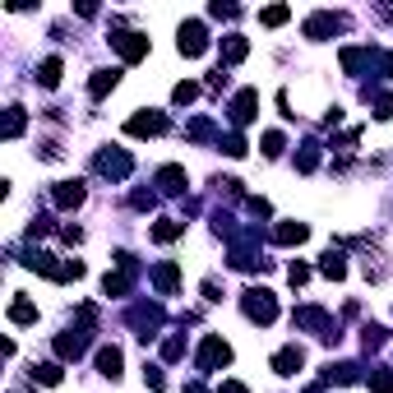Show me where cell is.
<instances>
[{
  "label": "cell",
  "mask_w": 393,
  "mask_h": 393,
  "mask_svg": "<svg viewBox=\"0 0 393 393\" xmlns=\"http://www.w3.org/2000/svg\"><path fill=\"white\" fill-rule=\"evenodd\" d=\"M287 282H292V287H301V282H310V269H305V264H292V269H287Z\"/></svg>",
  "instance_id": "cell-31"
},
{
  "label": "cell",
  "mask_w": 393,
  "mask_h": 393,
  "mask_svg": "<svg viewBox=\"0 0 393 393\" xmlns=\"http://www.w3.org/2000/svg\"><path fill=\"white\" fill-rule=\"evenodd\" d=\"M98 167L107 171V176H125V171H130V157H125V153H102Z\"/></svg>",
  "instance_id": "cell-16"
},
{
  "label": "cell",
  "mask_w": 393,
  "mask_h": 393,
  "mask_svg": "<svg viewBox=\"0 0 393 393\" xmlns=\"http://www.w3.org/2000/svg\"><path fill=\"white\" fill-rule=\"evenodd\" d=\"M255 102H259L255 88H241V93H236V102H232V121L236 125H250V121H255Z\"/></svg>",
  "instance_id": "cell-5"
},
{
  "label": "cell",
  "mask_w": 393,
  "mask_h": 393,
  "mask_svg": "<svg viewBox=\"0 0 393 393\" xmlns=\"http://www.w3.org/2000/svg\"><path fill=\"white\" fill-rule=\"evenodd\" d=\"M144 380H148V389H153V393H162V389H167V380H162V371H157V366H148V371H144Z\"/></svg>",
  "instance_id": "cell-30"
},
{
  "label": "cell",
  "mask_w": 393,
  "mask_h": 393,
  "mask_svg": "<svg viewBox=\"0 0 393 393\" xmlns=\"http://www.w3.org/2000/svg\"><path fill=\"white\" fill-rule=\"evenodd\" d=\"M319 273H324V278H347V264H342V255H333V250H328L324 259H319Z\"/></svg>",
  "instance_id": "cell-19"
},
{
  "label": "cell",
  "mask_w": 393,
  "mask_h": 393,
  "mask_svg": "<svg viewBox=\"0 0 393 393\" xmlns=\"http://www.w3.org/2000/svg\"><path fill=\"white\" fill-rule=\"evenodd\" d=\"M227 361H232V347H227L218 333H208V338H204V347H199V371L213 375L218 366H227Z\"/></svg>",
  "instance_id": "cell-2"
},
{
  "label": "cell",
  "mask_w": 393,
  "mask_h": 393,
  "mask_svg": "<svg viewBox=\"0 0 393 393\" xmlns=\"http://www.w3.org/2000/svg\"><path fill=\"white\" fill-rule=\"evenodd\" d=\"M37 380H42V384H60V366H56V361H46V366H37Z\"/></svg>",
  "instance_id": "cell-26"
},
{
  "label": "cell",
  "mask_w": 393,
  "mask_h": 393,
  "mask_svg": "<svg viewBox=\"0 0 393 393\" xmlns=\"http://www.w3.org/2000/svg\"><path fill=\"white\" fill-rule=\"evenodd\" d=\"M56 204L60 208H79V204H84V185H79V180H60L56 185Z\"/></svg>",
  "instance_id": "cell-11"
},
{
  "label": "cell",
  "mask_w": 393,
  "mask_h": 393,
  "mask_svg": "<svg viewBox=\"0 0 393 393\" xmlns=\"http://www.w3.org/2000/svg\"><path fill=\"white\" fill-rule=\"evenodd\" d=\"M180 56H204L208 51V33H204V23L190 19V23H180Z\"/></svg>",
  "instance_id": "cell-3"
},
{
  "label": "cell",
  "mask_w": 393,
  "mask_h": 393,
  "mask_svg": "<svg viewBox=\"0 0 393 393\" xmlns=\"http://www.w3.org/2000/svg\"><path fill=\"white\" fill-rule=\"evenodd\" d=\"M37 84H42V88H56L60 84V56H46L42 65H37Z\"/></svg>",
  "instance_id": "cell-14"
},
{
  "label": "cell",
  "mask_w": 393,
  "mask_h": 393,
  "mask_svg": "<svg viewBox=\"0 0 393 393\" xmlns=\"http://www.w3.org/2000/svg\"><path fill=\"white\" fill-rule=\"evenodd\" d=\"M112 42H116V51H121V60H144L148 56V37L144 33H116Z\"/></svg>",
  "instance_id": "cell-4"
},
{
  "label": "cell",
  "mask_w": 393,
  "mask_h": 393,
  "mask_svg": "<svg viewBox=\"0 0 393 393\" xmlns=\"http://www.w3.org/2000/svg\"><path fill=\"white\" fill-rule=\"evenodd\" d=\"M130 135H162L167 130V116L162 112H148V116H130V125H125Z\"/></svg>",
  "instance_id": "cell-6"
},
{
  "label": "cell",
  "mask_w": 393,
  "mask_h": 393,
  "mask_svg": "<svg viewBox=\"0 0 393 393\" xmlns=\"http://www.w3.org/2000/svg\"><path fill=\"white\" fill-rule=\"evenodd\" d=\"M241 310H246L255 324H273V319H278V301H273V292H264V287H250Z\"/></svg>",
  "instance_id": "cell-1"
},
{
  "label": "cell",
  "mask_w": 393,
  "mask_h": 393,
  "mask_svg": "<svg viewBox=\"0 0 393 393\" xmlns=\"http://www.w3.org/2000/svg\"><path fill=\"white\" fill-rule=\"evenodd\" d=\"M305 236H310V227H305V222H282L278 232H273V241H278V246H301Z\"/></svg>",
  "instance_id": "cell-10"
},
{
  "label": "cell",
  "mask_w": 393,
  "mask_h": 393,
  "mask_svg": "<svg viewBox=\"0 0 393 393\" xmlns=\"http://www.w3.org/2000/svg\"><path fill=\"white\" fill-rule=\"evenodd\" d=\"M282 148H287V139H282L278 130H269V135H264V153H269V157H278Z\"/></svg>",
  "instance_id": "cell-28"
},
{
  "label": "cell",
  "mask_w": 393,
  "mask_h": 393,
  "mask_svg": "<svg viewBox=\"0 0 393 393\" xmlns=\"http://www.w3.org/2000/svg\"><path fill=\"white\" fill-rule=\"evenodd\" d=\"M116 84H121V69H98V74L88 79V93H93V98H107Z\"/></svg>",
  "instance_id": "cell-9"
},
{
  "label": "cell",
  "mask_w": 393,
  "mask_h": 393,
  "mask_svg": "<svg viewBox=\"0 0 393 393\" xmlns=\"http://www.w3.org/2000/svg\"><path fill=\"white\" fill-rule=\"evenodd\" d=\"M194 98H199V84H176V93H171L176 107H185V102H194Z\"/></svg>",
  "instance_id": "cell-25"
},
{
  "label": "cell",
  "mask_w": 393,
  "mask_h": 393,
  "mask_svg": "<svg viewBox=\"0 0 393 393\" xmlns=\"http://www.w3.org/2000/svg\"><path fill=\"white\" fill-rule=\"evenodd\" d=\"M79 352H84V333H79V328L56 338V357H79Z\"/></svg>",
  "instance_id": "cell-15"
},
{
  "label": "cell",
  "mask_w": 393,
  "mask_h": 393,
  "mask_svg": "<svg viewBox=\"0 0 393 393\" xmlns=\"http://www.w3.org/2000/svg\"><path fill=\"white\" fill-rule=\"evenodd\" d=\"M162 357H167V361L185 357V342H180V338H167V342H162Z\"/></svg>",
  "instance_id": "cell-29"
},
{
  "label": "cell",
  "mask_w": 393,
  "mask_h": 393,
  "mask_svg": "<svg viewBox=\"0 0 393 393\" xmlns=\"http://www.w3.org/2000/svg\"><path fill=\"white\" fill-rule=\"evenodd\" d=\"M246 51H250V42H246V37H227V42H222V60H227V65H236V60H246Z\"/></svg>",
  "instance_id": "cell-17"
},
{
  "label": "cell",
  "mask_w": 393,
  "mask_h": 393,
  "mask_svg": "<svg viewBox=\"0 0 393 393\" xmlns=\"http://www.w3.org/2000/svg\"><path fill=\"white\" fill-rule=\"evenodd\" d=\"M107 296H121V292H130V273H107Z\"/></svg>",
  "instance_id": "cell-23"
},
{
  "label": "cell",
  "mask_w": 393,
  "mask_h": 393,
  "mask_svg": "<svg viewBox=\"0 0 393 393\" xmlns=\"http://www.w3.org/2000/svg\"><path fill=\"white\" fill-rule=\"evenodd\" d=\"M180 232H185V222H176V218H162V222L153 227V241H176Z\"/></svg>",
  "instance_id": "cell-21"
},
{
  "label": "cell",
  "mask_w": 393,
  "mask_h": 393,
  "mask_svg": "<svg viewBox=\"0 0 393 393\" xmlns=\"http://www.w3.org/2000/svg\"><path fill=\"white\" fill-rule=\"evenodd\" d=\"M98 371L107 375V380H121V352H116V347H102V352H98Z\"/></svg>",
  "instance_id": "cell-13"
},
{
  "label": "cell",
  "mask_w": 393,
  "mask_h": 393,
  "mask_svg": "<svg viewBox=\"0 0 393 393\" xmlns=\"http://www.w3.org/2000/svg\"><path fill=\"white\" fill-rule=\"evenodd\" d=\"M292 19V10H287V5H269V10L259 14V23H264V28H278V23H287Z\"/></svg>",
  "instance_id": "cell-22"
},
{
  "label": "cell",
  "mask_w": 393,
  "mask_h": 393,
  "mask_svg": "<svg viewBox=\"0 0 393 393\" xmlns=\"http://www.w3.org/2000/svg\"><path fill=\"white\" fill-rule=\"evenodd\" d=\"M301 366H305V352L301 347H282L278 357H273V371H278V375H296Z\"/></svg>",
  "instance_id": "cell-8"
},
{
  "label": "cell",
  "mask_w": 393,
  "mask_h": 393,
  "mask_svg": "<svg viewBox=\"0 0 393 393\" xmlns=\"http://www.w3.org/2000/svg\"><path fill=\"white\" fill-rule=\"evenodd\" d=\"M19 135H23V112L10 107V116H5V139H19Z\"/></svg>",
  "instance_id": "cell-24"
},
{
  "label": "cell",
  "mask_w": 393,
  "mask_h": 393,
  "mask_svg": "<svg viewBox=\"0 0 393 393\" xmlns=\"http://www.w3.org/2000/svg\"><path fill=\"white\" fill-rule=\"evenodd\" d=\"M222 153H227V157H246V139H241V135H227V139H222Z\"/></svg>",
  "instance_id": "cell-27"
},
{
  "label": "cell",
  "mask_w": 393,
  "mask_h": 393,
  "mask_svg": "<svg viewBox=\"0 0 393 393\" xmlns=\"http://www.w3.org/2000/svg\"><path fill=\"white\" fill-rule=\"evenodd\" d=\"M371 389H375V393H393V375H375Z\"/></svg>",
  "instance_id": "cell-32"
},
{
  "label": "cell",
  "mask_w": 393,
  "mask_h": 393,
  "mask_svg": "<svg viewBox=\"0 0 393 393\" xmlns=\"http://www.w3.org/2000/svg\"><path fill=\"white\" fill-rule=\"evenodd\" d=\"M10 319H14V324H33V319H37V305H33V301H23V296H19V301L10 305Z\"/></svg>",
  "instance_id": "cell-20"
},
{
  "label": "cell",
  "mask_w": 393,
  "mask_h": 393,
  "mask_svg": "<svg viewBox=\"0 0 393 393\" xmlns=\"http://www.w3.org/2000/svg\"><path fill=\"white\" fill-rule=\"evenodd\" d=\"M338 28H342V19H338V14H314L310 23H305V37H314V42H319V37H328V33H338Z\"/></svg>",
  "instance_id": "cell-7"
},
{
  "label": "cell",
  "mask_w": 393,
  "mask_h": 393,
  "mask_svg": "<svg viewBox=\"0 0 393 393\" xmlns=\"http://www.w3.org/2000/svg\"><path fill=\"white\" fill-rule=\"evenodd\" d=\"M157 185H162L167 194H180L185 190V167H162L157 171Z\"/></svg>",
  "instance_id": "cell-12"
},
{
  "label": "cell",
  "mask_w": 393,
  "mask_h": 393,
  "mask_svg": "<svg viewBox=\"0 0 393 393\" xmlns=\"http://www.w3.org/2000/svg\"><path fill=\"white\" fill-rule=\"evenodd\" d=\"M176 278H180V269H176V264H157V273H153L157 292H176Z\"/></svg>",
  "instance_id": "cell-18"
},
{
  "label": "cell",
  "mask_w": 393,
  "mask_h": 393,
  "mask_svg": "<svg viewBox=\"0 0 393 393\" xmlns=\"http://www.w3.org/2000/svg\"><path fill=\"white\" fill-rule=\"evenodd\" d=\"M218 393H246V384H236V380H227V384H222V389H218Z\"/></svg>",
  "instance_id": "cell-33"
}]
</instances>
